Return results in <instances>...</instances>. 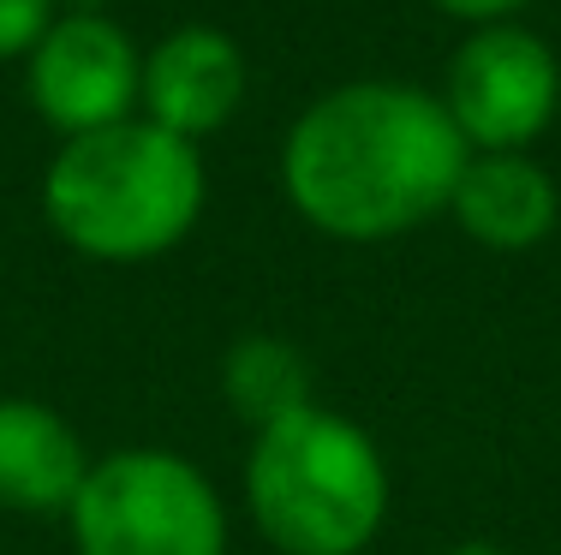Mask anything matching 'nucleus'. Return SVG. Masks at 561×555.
<instances>
[{"label":"nucleus","instance_id":"1","mask_svg":"<svg viewBox=\"0 0 561 555\" xmlns=\"http://www.w3.org/2000/svg\"><path fill=\"white\" fill-rule=\"evenodd\" d=\"M472 162L443 96L407 78H346L280 143V192L317 233L382 245L443 216Z\"/></svg>","mask_w":561,"mask_h":555},{"label":"nucleus","instance_id":"2","mask_svg":"<svg viewBox=\"0 0 561 555\" xmlns=\"http://www.w3.org/2000/svg\"><path fill=\"white\" fill-rule=\"evenodd\" d=\"M204 192L197 143L131 114L84 138H60L43 174V216L78 257L144 263L197 228Z\"/></svg>","mask_w":561,"mask_h":555},{"label":"nucleus","instance_id":"3","mask_svg":"<svg viewBox=\"0 0 561 555\" xmlns=\"http://www.w3.org/2000/svg\"><path fill=\"white\" fill-rule=\"evenodd\" d=\"M245 508L280 555H365L389 520V466L365 425L323 401L251 430Z\"/></svg>","mask_w":561,"mask_h":555},{"label":"nucleus","instance_id":"4","mask_svg":"<svg viewBox=\"0 0 561 555\" xmlns=\"http://www.w3.org/2000/svg\"><path fill=\"white\" fill-rule=\"evenodd\" d=\"M78 555H227L221 490L173 448H114L66 513Z\"/></svg>","mask_w":561,"mask_h":555},{"label":"nucleus","instance_id":"5","mask_svg":"<svg viewBox=\"0 0 561 555\" xmlns=\"http://www.w3.org/2000/svg\"><path fill=\"white\" fill-rule=\"evenodd\" d=\"M443 108L466 150H531L561 114L556 48L514 19L478 24L448 55Z\"/></svg>","mask_w":561,"mask_h":555},{"label":"nucleus","instance_id":"6","mask_svg":"<svg viewBox=\"0 0 561 555\" xmlns=\"http://www.w3.org/2000/svg\"><path fill=\"white\" fill-rule=\"evenodd\" d=\"M144 55L108 12H60L43 43L24 55V96L60 138L119 126L138 114Z\"/></svg>","mask_w":561,"mask_h":555},{"label":"nucleus","instance_id":"7","mask_svg":"<svg viewBox=\"0 0 561 555\" xmlns=\"http://www.w3.org/2000/svg\"><path fill=\"white\" fill-rule=\"evenodd\" d=\"M245 102V55L216 24H180L144 55V120L185 143H204L239 114Z\"/></svg>","mask_w":561,"mask_h":555},{"label":"nucleus","instance_id":"8","mask_svg":"<svg viewBox=\"0 0 561 555\" xmlns=\"http://www.w3.org/2000/svg\"><path fill=\"white\" fill-rule=\"evenodd\" d=\"M90 448L72 418L31 394H0V508L24 520H66L90 478Z\"/></svg>","mask_w":561,"mask_h":555},{"label":"nucleus","instance_id":"9","mask_svg":"<svg viewBox=\"0 0 561 555\" xmlns=\"http://www.w3.org/2000/svg\"><path fill=\"white\" fill-rule=\"evenodd\" d=\"M448 216L484 251H531L561 221V185L531 150H472Z\"/></svg>","mask_w":561,"mask_h":555},{"label":"nucleus","instance_id":"10","mask_svg":"<svg viewBox=\"0 0 561 555\" xmlns=\"http://www.w3.org/2000/svg\"><path fill=\"white\" fill-rule=\"evenodd\" d=\"M221 401L251 430L275 425V418H287V413L317 401L311 359L280 335H239L221 352Z\"/></svg>","mask_w":561,"mask_h":555},{"label":"nucleus","instance_id":"11","mask_svg":"<svg viewBox=\"0 0 561 555\" xmlns=\"http://www.w3.org/2000/svg\"><path fill=\"white\" fill-rule=\"evenodd\" d=\"M60 19V0H0V60H24Z\"/></svg>","mask_w":561,"mask_h":555},{"label":"nucleus","instance_id":"12","mask_svg":"<svg viewBox=\"0 0 561 555\" xmlns=\"http://www.w3.org/2000/svg\"><path fill=\"white\" fill-rule=\"evenodd\" d=\"M436 12H448V19H460V24H502V19H514L526 0H431Z\"/></svg>","mask_w":561,"mask_h":555},{"label":"nucleus","instance_id":"13","mask_svg":"<svg viewBox=\"0 0 561 555\" xmlns=\"http://www.w3.org/2000/svg\"><path fill=\"white\" fill-rule=\"evenodd\" d=\"M443 555H514V550H502V544H490V537H472V544H454Z\"/></svg>","mask_w":561,"mask_h":555}]
</instances>
